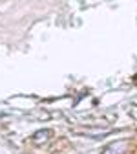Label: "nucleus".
Wrapping results in <instances>:
<instances>
[{"label": "nucleus", "instance_id": "obj_1", "mask_svg": "<svg viewBox=\"0 0 137 154\" xmlns=\"http://www.w3.org/2000/svg\"><path fill=\"white\" fill-rule=\"evenodd\" d=\"M124 147H126V143H121V141H119V143H113V145L108 147L103 154H123V152H124Z\"/></svg>", "mask_w": 137, "mask_h": 154}, {"label": "nucleus", "instance_id": "obj_2", "mask_svg": "<svg viewBox=\"0 0 137 154\" xmlns=\"http://www.w3.org/2000/svg\"><path fill=\"white\" fill-rule=\"evenodd\" d=\"M49 134H51V130H40V134L33 138V141H35V143H42L46 138H49Z\"/></svg>", "mask_w": 137, "mask_h": 154}]
</instances>
